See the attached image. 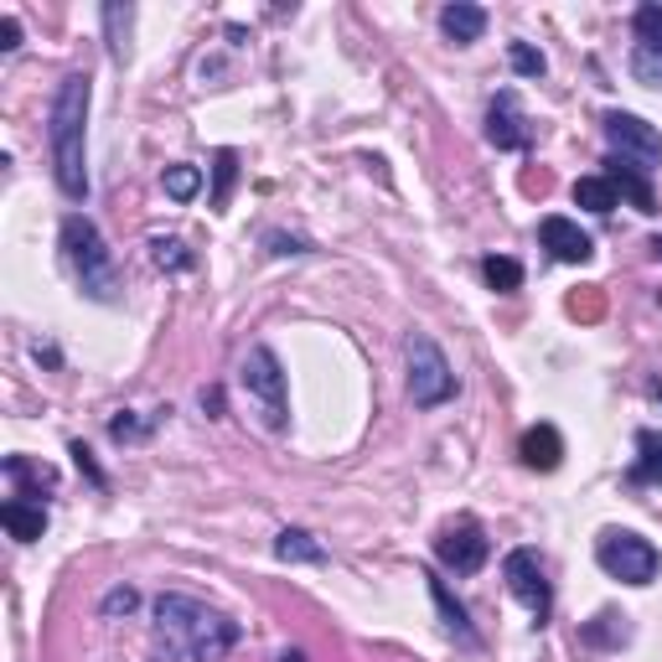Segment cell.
<instances>
[{"label":"cell","instance_id":"6da1fadb","mask_svg":"<svg viewBox=\"0 0 662 662\" xmlns=\"http://www.w3.org/2000/svg\"><path fill=\"white\" fill-rule=\"evenodd\" d=\"M238 647V621L192 600V595H155V662H223Z\"/></svg>","mask_w":662,"mask_h":662},{"label":"cell","instance_id":"7a4b0ae2","mask_svg":"<svg viewBox=\"0 0 662 662\" xmlns=\"http://www.w3.org/2000/svg\"><path fill=\"white\" fill-rule=\"evenodd\" d=\"M88 104H94V78L68 73L47 109V145H52V176L68 203L88 197Z\"/></svg>","mask_w":662,"mask_h":662},{"label":"cell","instance_id":"3957f363","mask_svg":"<svg viewBox=\"0 0 662 662\" xmlns=\"http://www.w3.org/2000/svg\"><path fill=\"white\" fill-rule=\"evenodd\" d=\"M57 238H63V254H68L84 295H94V301H104V306H115L119 301V270H115V254L104 249V234L94 228V218L68 213L63 228H57Z\"/></svg>","mask_w":662,"mask_h":662},{"label":"cell","instance_id":"277c9868","mask_svg":"<svg viewBox=\"0 0 662 662\" xmlns=\"http://www.w3.org/2000/svg\"><path fill=\"white\" fill-rule=\"evenodd\" d=\"M404 362H409V399H414V409H441L456 399V373H451L441 341L430 332H409Z\"/></svg>","mask_w":662,"mask_h":662},{"label":"cell","instance_id":"5b68a950","mask_svg":"<svg viewBox=\"0 0 662 662\" xmlns=\"http://www.w3.org/2000/svg\"><path fill=\"white\" fill-rule=\"evenodd\" d=\"M243 389H249V399L259 404V420L270 430H285L290 425V383H285V368H280V357H274V347H249V357H243Z\"/></svg>","mask_w":662,"mask_h":662},{"label":"cell","instance_id":"8992f818","mask_svg":"<svg viewBox=\"0 0 662 662\" xmlns=\"http://www.w3.org/2000/svg\"><path fill=\"white\" fill-rule=\"evenodd\" d=\"M595 560H600V569H606L611 579H621V585H652V579H658V569H662L658 549L647 544L642 533H621V528L600 533Z\"/></svg>","mask_w":662,"mask_h":662},{"label":"cell","instance_id":"52a82bcc","mask_svg":"<svg viewBox=\"0 0 662 662\" xmlns=\"http://www.w3.org/2000/svg\"><path fill=\"white\" fill-rule=\"evenodd\" d=\"M606 124V140H611V151L621 155V161H631V166H662V135L647 124L642 115H627V109H611V115L600 119Z\"/></svg>","mask_w":662,"mask_h":662},{"label":"cell","instance_id":"ba28073f","mask_svg":"<svg viewBox=\"0 0 662 662\" xmlns=\"http://www.w3.org/2000/svg\"><path fill=\"white\" fill-rule=\"evenodd\" d=\"M502 575H508V590L523 600L528 611H533V621L544 627L549 611H554V590H549L544 579V564H539V554L533 549H512L508 560H502Z\"/></svg>","mask_w":662,"mask_h":662},{"label":"cell","instance_id":"9c48e42d","mask_svg":"<svg viewBox=\"0 0 662 662\" xmlns=\"http://www.w3.org/2000/svg\"><path fill=\"white\" fill-rule=\"evenodd\" d=\"M487 554H492V544H487V533L476 523H451L435 539V560L445 564V569H456V575H476L481 564H487Z\"/></svg>","mask_w":662,"mask_h":662},{"label":"cell","instance_id":"30bf717a","mask_svg":"<svg viewBox=\"0 0 662 662\" xmlns=\"http://www.w3.org/2000/svg\"><path fill=\"white\" fill-rule=\"evenodd\" d=\"M487 140H492L497 151H528V119H523V104H518V94L512 88H502L492 99V109H487Z\"/></svg>","mask_w":662,"mask_h":662},{"label":"cell","instance_id":"8fae6325","mask_svg":"<svg viewBox=\"0 0 662 662\" xmlns=\"http://www.w3.org/2000/svg\"><path fill=\"white\" fill-rule=\"evenodd\" d=\"M539 238H544V249L560 259V264H590L595 259V238L579 234V223H569V218H544L539 223Z\"/></svg>","mask_w":662,"mask_h":662},{"label":"cell","instance_id":"7c38bea8","mask_svg":"<svg viewBox=\"0 0 662 662\" xmlns=\"http://www.w3.org/2000/svg\"><path fill=\"white\" fill-rule=\"evenodd\" d=\"M606 182H611L616 197H627L637 213H658V197H652V182L642 176V166H631V161L611 155V161H606Z\"/></svg>","mask_w":662,"mask_h":662},{"label":"cell","instance_id":"4fadbf2b","mask_svg":"<svg viewBox=\"0 0 662 662\" xmlns=\"http://www.w3.org/2000/svg\"><path fill=\"white\" fill-rule=\"evenodd\" d=\"M0 523H6V533H11L17 544H36V539L47 533V508L32 502V497H11V502L0 508Z\"/></svg>","mask_w":662,"mask_h":662},{"label":"cell","instance_id":"5bb4252c","mask_svg":"<svg viewBox=\"0 0 662 662\" xmlns=\"http://www.w3.org/2000/svg\"><path fill=\"white\" fill-rule=\"evenodd\" d=\"M518 456H523V466H533V471H560L564 435L554 425H533L523 435V445H518Z\"/></svg>","mask_w":662,"mask_h":662},{"label":"cell","instance_id":"9a60e30c","mask_svg":"<svg viewBox=\"0 0 662 662\" xmlns=\"http://www.w3.org/2000/svg\"><path fill=\"white\" fill-rule=\"evenodd\" d=\"M425 579H430V595H435V611H441V627L451 631L460 647H476V627L466 621V606L451 595V585H445L441 575H425Z\"/></svg>","mask_w":662,"mask_h":662},{"label":"cell","instance_id":"2e32d148","mask_svg":"<svg viewBox=\"0 0 662 662\" xmlns=\"http://www.w3.org/2000/svg\"><path fill=\"white\" fill-rule=\"evenodd\" d=\"M441 32L456 42V47H466V42H481V32H487V11L481 6H471V0H456V6H445L441 11Z\"/></svg>","mask_w":662,"mask_h":662},{"label":"cell","instance_id":"e0dca14e","mask_svg":"<svg viewBox=\"0 0 662 662\" xmlns=\"http://www.w3.org/2000/svg\"><path fill=\"white\" fill-rule=\"evenodd\" d=\"M631 481L662 487V430H637V466H631Z\"/></svg>","mask_w":662,"mask_h":662},{"label":"cell","instance_id":"ac0fdd59","mask_svg":"<svg viewBox=\"0 0 662 662\" xmlns=\"http://www.w3.org/2000/svg\"><path fill=\"white\" fill-rule=\"evenodd\" d=\"M274 560L280 564H326V549L311 539L306 528H285V533L274 539Z\"/></svg>","mask_w":662,"mask_h":662},{"label":"cell","instance_id":"d6986e66","mask_svg":"<svg viewBox=\"0 0 662 662\" xmlns=\"http://www.w3.org/2000/svg\"><path fill=\"white\" fill-rule=\"evenodd\" d=\"M575 203L585 207V213H595V218H606V213H616V187L606 182V176H579Z\"/></svg>","mask_w":662,"mask_h":662},{"label":"cell","instance_id":"ffe728a7","mask_svg":"<svg viewBox=\"0 0 662 662\" xmlns=\"http://www.w3.org/2000/svg\"><path fill=\"white\" fill-rule=\"evenodd\" d=\"M481 274H487V285L497 290V295H512V290H523V264L508 254H492L481 259Z\"/></svg>","mask_w":662,"mask_h":662},{"label":"cell","instance_id":"44dd1931","mask_svg":"<svg viewBox=\"0 0 662 662\" xmlns=\"http://www.w3.org/2000/svg\"><path fill=\"white\" fill-rule=\"evenodd\" d=\"M130 21H135V11L130 6H104V32H109V57L115 63H124V42H130Z\"/></svg>","mask_w":662,"mask_h":662},{"label":"cell","instance_id":"7402d4cb","mask_svg":"<svg viewBox=\"0 0 662 662\" xmlns=\"http://www.w3.org/2000/svg\"><path fill=\"white\" fill-rule=\"evenodd\" d=\"M151 259H155V264H161L166 274H187L192 264H197L182 238H151Z\"/></svg>","mask_w":662,"mask_h":662},{"label":"cell","instance_id":"603a6c76","mask_svg":"<svg viewBox=\"0 0 662 662\" xmlns=\"http://www.w3.org/2000/svg\"><path fill=\"white\" fill-rule=\"evenodd\" d=\"M238 182V155L234 151H218V161H213V207H228V192H234Z\"/></svg>","mask_w":662,"mask_h":662},{"label":"cell","instance_id":"cb8c5ba5","mask_svg":"<svg viewBox=\"0 0 662 662\" xmlns=\"http://www.w3.org/2000/svg\"><path fill=\"white\" fill-rule=\"evenodd\" d=\"M508 63L518 78H544L549 63H544V52L539 47H528V42H508Z\"/></svg>","mask_w":662,"mask_h":662},{"label":"cell","instance_id":"d4e9b609","mask_svg":"<svg viewBox=\"0 0 662 662\" xmlns=\"http://www.w3.org/2000/svg\"><path fill=\"white\" fill-rule=\"evenodd\" d=\"M197 192H203V171H197V166H166V197L192 203Z\"/></svg>","mask_w":662,"mask_h":662},{"label":"cell","instance_id":"484cf974","mask_svg":"<svg viewBox=\"0 0 662 662\" xmlns=\"http://www.w3.org/2000/svg\"><path fill=\"white\" fill-rule=\"evenodd\" d=\"M637 42L647 52H662V6H642L637 11Z\"/></svg>","mask_w":662,"mask_h":662},{"label":"cell","instance_id":"4316f807","mask_svg":"<svg viewBox=\"0 0 662 662\" xmlns=\"http://www.w3.org/2000/svg\"><path fill=\"white\" fill-rule=\"evenodd\" d=\"M631 78L647 88H662V52H647V47L631 52Z\"/></svg>","mask_w":662,"mask_h":662},{"label":"cell","instance_id":"83f0119b","mask_svg":"<svg viewBox=\"0 0 662 662\" xmlns=\"http://www.w3.org/2000/svg\"><path fill=\"white\" fill-rule=\"evenodd\" d=\"M6 476H11V481H21V487H52V481H57L47 466H32V460H21V456L6 460Z\"/></svg>","mask_w":662,"mask_h":662},{"label":"cell","instance_id":"f1b7e54d","mask_svg":"<svg viewBox=\"0 0 662 662\" xmlns=\"http://www.w3.org/2000/svg\"><path fill=\"white\" fill-rule=\"evenodd\" d=\"M264 249H270L274 259H290V254H311V238H301V234H264Z\"/></svg>","mask_w":662,"mask_h":662},{"label":"cell","instance_id":"f546056e","mask_svg":"<svg viewBox=\"0 0 662 662\" xmlns=\"http://www.w3.org/2000/svg\"><path fill=\"white\" fill-rule=\"evenodd\" d=\"M109 435H115V441L124 445V441H145V435H151V430L140 425V420H135V414H130V409H119L115 420H109Z\"/></svg>","mask_w":662,"mask_h":662},{"label":"cell","instance_id":"4dcf8cb0","mask_svg":"<svg viewBox=\"0 0 662 662\" xmlns=\"http://www.w3.org/2000/svg\"><path fill=\"white\" fill-rule=\"evenodd\" d=\"M135 606H140V595L130 590V585H119V590L104 595V606H99V611H104V616H130Z\"/></svg>","mask_w":662,"mask_h":662},{"label":"cell","instance_id":"1f68e13d","mask_svg":"<svg viewBox=\"0 0 662 662\" xmlns=\"http://www.w3.org/2000/svg\"><path fill=\"white\" fill-rule=\"evenodd\" d=\"M73 460H78V471H84L94 487H109V476L99 471V460H94V451H88L84 441H73Z\"/></svg>","mask_w":662,"mask_h":662},{"label":"cell","instance_id":"d6a6232c","mask_svg":"<svg viewBox=\"0 0 662 662\" xmlns=\"http://www.w3.org/2000/svg\"><path fill=\"white\" fill-rule=\"evenodd\" d=\"M17 47H21V21L6 17L0 21V52H17Z\"/></svg>","mask_w":662,"mask_h":662},{"label":"cell","instance_id":"836d02e7","mask_svg":"<svg viewBox=\"0 0 662 662\" xmlns=\"http://www.w3.org/2000/svg\"><path fill=\"white\" fill-rule=\"evenodd\" d=\"M203 409H213V420H223V389H203Z\"/></svg>","mask_w":662,"mask_h":662},{"label":"cell","instance_id":"e575fe53","mask_svg":"<svg viewBox=\"0 0 662 662\" xmlns=\"http://www.w3.org/2000/svg\"><path fill=\"white\" fill-rule=\"evenodd\" d=\"M280 662H306V658H301V652H285V658H280Z\"/></svg>","mask_w":662,"mask_h":662},{"label":"cell","instance_id":"d590c367","mask_svg":"<svg viewBox=\"0 0 662 662\" xmlns=\"http://www.w3.org/2000/svg\"><path fill=\"white\" fill-rule=\"evenodd\" d=\"M652 249H658V254H662V238H652Z\"/></svg>","mask_w":662,"mask_h":662},{"label":"cell","instance_id":"8d00e7d4","mask_svg":"<svg viewBox=\"0 0 662 662\" xmlns=\"http://www.w3.org/2000/svg\"><path fill=\"white\" fill-rule=\"evenodd\" d=\"M652 393H658V399H662V383H658V389H652Z\"/></svg>","mask_w":662,"mask_h":662}]
</instances>
